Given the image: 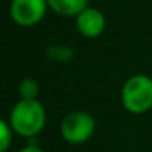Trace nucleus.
Listing matches in <instances>:
<instances>
[{
    "mask_svg": "<svg viewBox=\"0 0 152 152\" xmlns=\"http://www.w3.org/2000/svg\"><path fill=\"white\" fill-rule=\"evenodd\" d=\"M46 108L39 100L20 98L8 115V123L20 137H36L46 126Z\"/></svg>",
    "mask_w": 152,
    "mask_h": 152,
    "instance_id": "f257e3e1",
    "label": "nucleus"
},
{
    "mask_svg": "<svg viewBox=\"0 0 152 152\" xmlns=\"http://www.w3.org/2000/svg\"><path fill=\"white\" fill-rule=\"evenodd\" d=\"M121 105L131 115H144L152 110V77L134 74L121 87Z\"/></svg>",
    "mask_w": 152,
    "mask_h": 152,
    "instance_id": "f03ea898",
    "label": "nucleus"
},
{
    "mask_svg": "<svg viewBox=\"0 0 152 152\" xmlns=\"http://www.w3.org/2000/svg\"><path fill=\"white\" fill-rule=\"evenodd\" d=\"M95 132V118L90 113L75 110L62 118L59 124V134L67 144H85Z\"/></svg>",
    "mask_w": 152,
    "mask_h": 152,
    "instance_id": "7ed1b4c3",
    "label": "nucleus"
},
{
    "mask_svg": "<svg viewBox=\"0 0 152 152\" xmlns=\"http://www.w3.org/2000/svg\"><path fill=\"white\" fill-rule=\"evenodd\" d=\"M48 8V0H12L8 13L15 25L31 28L43 20Z\"/></svg>",
    "mask_w": 152,
    "mask_h": 152,
    "instance_id": "20e7f679",
    "label": "nucleus"
},
{
    "mask_svg": "<svg viewBox=\"0 0 152 152\" xmlns=\"http://www.w3.org/2000/svg\"><path fill=\"white\" fill-rule=\"evenodd\" d=\"M75 28L83 38L87 39H95L102 36L106 28V18L100 8L87 7L82 13L75 17Z\"/></svg>",
    "mask_w": 152,
    "mask_h": 152,
    "instance_id": "39448f33",
    "label": "nucleus"
},
{
    "mask_svg": "<svg viewBox=\"0 0 152 152\" xmlns=\"http://www.w3.org/2000/svg\"><path fill=\"white\" fill-rule=\"evenodd\" d=\"M48 7L59 17L75 18L88 5V0H48Z\"/></svg>",
    "mask_w": 152,
    "mask_h": 152,
    "instance_id": "423d86ee",
    "label": "nucleus"
},
{
    "mask_svg": "<svg viewBox=\"0 0 152 152\" xmlns=\"http://www.w3.org/2000/svg\"><path fill=\"white\" fill-rule=\"evenodd\" d=\"M18 93L20 98L25 100H38L39 96V83L38 80L31 79V77H25L18 83Z\"/></svg>",
    "mask_w": 152,
    "mask_h": 152,
    "instance_id": "0eeeda50",
    "label": "nucleus"
},
{
    "mask_svg": "<svg viewBox=\"0 0 152 152\" xmlns=\"http://www.w3.org/2000/svg\"><path fill=\"white\" fill-rule=\"evenodd\" d=\"M46 56L51 61L66 62V61H70L74 57V49L69 46H64V44H54V46H49L46 49Z\"/></svg>",
    "mask_w": 152,
    "mask_h": 152,
    "instance_id": "6e6552de",
    "label": "nucleus"
},
{
    "mask_svg": "<svg viewBox=\"0 0 152 152\" xmlns=\"http://www.w3.org/2000/svg\"><path fill=\"white\" fill-rule=\"evenodd\" d=\"M13 136L15 131L10 126L8 119L0 121V152H7L10 149V145L13 144Z\"/></svg>",
    "mask_w": 152,
    "mask_h": 152,
    "instance_id": "1a4fd4ad",
    "label": "nucleus"
},
{
    "mask_svg": "<svg viewBox=\"0 0 152 152\" xmlns=\"http://www.w3.org/2000/svg\"><path fill=\"white\" fill-rule=\"evenodd\" d=\"M18 152H44L39 145H34V144H26L25 147H21Z\"/></svg>",
    "mask_w": 152,
    "mask_h": 152,
    "instance_id": "9d476101",
    "label": "nucleus"
}]
</instances>
